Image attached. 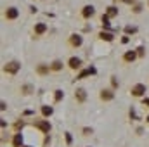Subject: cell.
<instances>
[{"label": "cell", "mask_w": 149, "mask_h": 147, "mask_svg": "<svg viewBox=\"0 0 149 147\" xmlns=\"http://www.w3.org/2000/svg\"><path fill=\"white\" fill-rule=\"evenodd\" d=\"M14 147H21V144H23V137H21V133H17L16 137H14Z\"/></svg>", "instance_id": "obj_12"}, {"label": "cell", "mask_w": 149, "mask_h": 147, "mask_svg": "<svg viewBox=\"0 0 149 147\" xmlns=\"http://www.w3.org/2000/svg\"><path fill=\"white\" fill-rule=\"evenodd\" d=\"M123 2H130V0H123Z\"/></svg>", "instance_id": "obj_23"}, {"label": "cell", "mask_w": 149, "mask_h": 147, "mask_svg": "<svg viewBox=\"0 0 149 147\" xmlns=\"http://www.w3.org/2000/svg\"><path fill=\"white\" fill-rule=\"evenodd\" d=\"M146 119H148V121H149V116H148V118H146Z\"/></svg>", "instance_id": "obj_24"}, {"label": "cell", "mask_w": 149, "mask_h": 147, "mask_svg": "<svg viewBox=\"0 0 149 147\" xmlns=\"http://www.w3.org/2000/svg\"><path fill=\"white\" fill-rule=\"evenodd\" d=\"M94 73H95V69H94V68H90V69H85V71H81V73L78 74V78H76V80H83L85 76H88V74H94Z\"/></svg>", "instance_id": "obj_9"}, {"label": "cell", "mask_w": 149, "mask_h": 147, "mask_svg": "<svg viewBox=\"0 0 149 147\" xmlns=\"http://www.w3.org/2000/svg\"><path fill=\"white\" fill-rule=\"evenodd\" d=\"M52 112H54V109H52L50 106H43V107H42V114H43V116H50Z\"/></svg>", "instance_id": "obj_14"}, {"label": "cell", "mask_w": 149, "mask_h": 147, "mask_svg": "<svg viewBox=\"0 0 149 147\" xmlns=\"http://www.w3.org/2000/svg\"><path fill=\"white\" fill-rule=\"evenodd\" d=\"M74 95H76V99H78L80 102H83V101H85V97H87V94H85V90H83V88H78Z\"/></svg>", "instance_id": "obj_8"}, {"label": "cell", "mask_w": 149, "mask_h": 147, "mask_svg": "<svg viewBox=\"0 0 149 147\" xmlns=\"http://www.w3.org/2000/svg\"><path fill=\"white\" fill-rule=\"evenodd\" d=\"M71 45H74V47L81 45V37H78V35H73V37H71Z\"/></svg>", "instance_id": "obj_13"}, {"label": "cell", "mask_w": 149, "mask_h": 147, "mask_svg": "<svg viewBox=\"0 0 149 147\" xmlns=\"http://www.w3.org/2000/svg\"><path fill=\"white\" fill-rule=\"evenodd\" d=\"M81 14H83V17H90V16H94V7H92V5H85L83 10H81Z\"/></svg>", "instance_id": "obj_5"}, {"label": "cell", "mask_w": 149, "mask_h": 147, "mask_svg": "<svg viewBox=\"0 0 149 147\" xmlns=\"http://www.w3.org/2000/svg\"><path fill=\"white\" fill-rule=\"evenodd\" d=\"M125 31H127V33H135V31H137V28H134V26H127V28H125Z\"/></svg>", "instance_id": "obj_20"}, {"label": "cell", "mask_w": 149, "mask_h": 147, "mask_svg": "<svg viewBox=\"0 0 149 147\" xmlns=\"http://www.w3.org/2000/svg\"><path fill=\"white\" fill-rule=\"evenodd\" d=\"M35 126L40 128L42 132H45V133H49V132H50V125H49V121H37V123H35Z\"/></svg>", "instance_id": "obj_4"}, {"label": "cell", "mask_w": 149, "mask_h": 147, "mask_svg": "<svg viewBox=\"0 0 149 147\" xmlns=\"http://www.w3.org/2000/svg\"><path fill=\"white\" fill-rule=\"evenodd\" d=\"M19 68H21V64H19V62H9V64H5L3 71H5V73L14 74V73H17V71H19Z\"/></svg>", "instance_id": "obj_1"}, {"label": "cell", "mask_w": 149, "mask_h": 147, "mask_svg": "<svg viewBox=\"0 0 149 147\" xmlns=\"http://www.w3.org/2000/svg\"><path fill=\"white\" fill-rule=\"evenodd\" d=\"M102 26H104V28H109V26H111V23H109V16H108V14L102 16Z\"/></svg>", "instance_id": "obj_17"}, {"label": "cell", "mask_w": 149, "mask_h": 147, "mask_svg": "<svg viewBox=\"0 0 149 147\" xmlns=\"http://www.w3.org/2000/svg\"><path fill=\"white\" fill-rule=\"evenodd\" d=\"M17 16H19V10H17L16 7H9V9L5 10V17H7V19H16Z\"/></svg>", "instance_id": "obj_3"}, {"label": "cell", "mask_w": 149, "mask_h": 147, "mask_svg": "<svg viewBox=\"0 0 149 147\" xmlns=\"http://www.w3.org/2000/svg\"><path fill=\"white\" fill-rule=\"evenodd\" d=\"M61 68H63V62H61V61H54L52 66H50V69H54V71H59Z\"/></svg>", "instance_id": "obj_15"}, {"label": "cell", "mask_w": 149, "mask_h": 147, "mask_svg": "<svg viewBox=\"0 0 149 147\" xmlns=\"http://www.w3.org/2000/svg\"><path fill=\"white\" fill-rule=\"evenodd\" d=\"M80 66H81V61H80L78 57H71V59H70V68H71V69H78Z\"/></svg>", "instance_id": "obj_6"}, {"label": "cell", "mask_w": 149, "mask_h": 147, "mask_svg": "<svg viewBox=\"0 0 149 147\" xmlns=\"http://www.w3.org/2000/svg\"><path fill=\"white\" fill-rule=\"evenodd\" d=\"M63 97H64V94H63L61 90H56V101H61Z\"/></svg>", "instance_id": "obj_19"}, {"label": "cell", "mask_w": 149, "mask_h": 147, "mask_svg": "<svg viewBox=\"0 0 149 147\" xmlns=\"http://www.w3.org/2000/svg\"><path fill=\"white\" fill-rule=\"evenodd\" d=\"M108 16H109V17H114V16H118V9H116V7H108Z\"/></svg>", "instance_id": "obj_16"}, {"label": "cell", "mask_w": 149, "mask_h": 147, "mask_svg": "<svg viewBox=\"0 0 149 147\" xmlns=\"http://www.w3.org/2000/svg\"><path fill=\"white\" fill-rule=\"evenodd\" d=\"M144 92H146V87H144L142 83H137L135 87H132V95H135V97L144 95Z\"/></svg>", "instance_id": "obj_2"}, {"label": "cell", "mask_w": 149, "mask_h": 147, "mask_svg": "<svg viewBox=\"0 0 149 147\" xmlns=\"http://www.w3.org/2000/svg\"><path fill=\"white\" fill-rule=\"evenodd\" d=\"M144 106H149V99H144Z\"/></svg>", "instance_id": "obj_22"}, {"label": "cell", "mask_w": 149, "mask_h": 147, "mask_svg": "<svg viewBox=\"0 0 149 147\" xmlns=\"http://www.w3.org/2000/svg\"><path fill=\"white\" fill-rule=\"evenodd\" d=\"M135 57H137V54H135L134 50H132V52H127V54L123 55V59H125V61H128V62H132V61H134Z\"/></svg>", "instance_id": "obj_11"}, {"label": "cell", "mask_w": 149, "mask_h": 147, "mask_svg": "<svg viewBox=\"0 0 149 147\" xmlns=\"http://www.w3.org/2000/svg\"><path fill=\"white\" fill-rule=\"evenodd\" d=\"M49 71V68H45V66H38V73H42V74H45Z\"/></svg>", "instance_id": "obj_21"}, {"label": "cell", "mask_w": 149, "mask_h": 147, "mask_svg": "<svg viewBox=\"0 0 149 147\" xmlns=\"http://www.w3.org/2000/svg\"><path fill=\"white\" fill-rule=\"evenodd\" d=\"M45 30H47V26H45L43 23H38L37 26H35V33H37V35H42V33H45Z\"/></svg>", "instance_id": "obj_10"}, {"label": "cell", "mask_w": 149, "mask_h": 147, "mask_svg": "<svg viewBox=\"0 0 149 147\" xmlns=\"http://www.w3.org/2000/svg\"><path fill=\"white\" fill-rule=\"evenodd\" d=\"M113 97H114V94H113L111 90H102L101 92V99L102 101H111Z\"/></svg>", "instance_id": "obj_7"}, {"label": "cell", "mask_w": 149, "mask_h": 147, "mask_svg": "<svg viewBox=\"0 0 149 147\" xmlns=\"http://www.w3.org/2000/svg\"><path fill=\"white\" fill-rule=\"evenodd\" d=\"M99 37L102 38V40H106V42H111V40H113V35H111V33H104V31H102Z\"/></svg>", "instance_id": "obj_18"}]
</instances>
